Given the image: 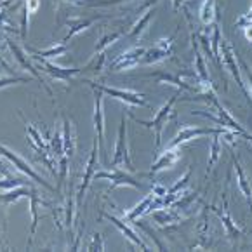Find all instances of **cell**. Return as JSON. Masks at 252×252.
Segmentation results:
<instances>
[{"label":"cell","mask_w":252,"mask_h":252,"mask_svg":"<svg viewBox=\"0 0 252 252\" xmlns=\"http://www.w3.org/2000/svg\"><path fill=\"white\" fill-rule=\"evenodd\" d=\"M179 96H181V91L178 89L174 96H172L171 99L167 101V103L163 104L158 111H157V115L153 117L152 120H141V119H136L134 115H130L136 124H139V126H143V127H148V129H153V132H155V148H160L163 127H165L167 122L174 117V104H176V101L179 99Z\"/></svg>","instance_id":"obj_1"},{"label":"cell","mask_w":252,"mask_h":252,"mask_svg":"<svg viewBox=\"0 0 252 252\" xmlns=\"http://www.w3.org/2000/svg\"><path fill=\"white\" fill-rule=\"evenodd\" d=\"M219 63H221V66L226 68L228 73H230L231 77H233V80L237 82V86L244 91V94L249 99V103H252V97L249 96L247 87H245V84H244L240 64H238V60H237V52H235L233 45H231L226 38H221V42H219Z\"/></svg>","instance_id":"obj_2"},{"label":"cell","mask_w":252,"mask_h":252,"mask_svg":"<svg viewBox=\"0 0 252 252\" xmlns=\"http://www.w3.org/2000/svg\"><path fill=\"white\" fill-rule=\"evenodd\" d=\"M111 167H120L129 172H134L132 162H130L129 153V139H127V122L126 117H122V122L119 127V136H117L115 150H113V158H111Z\"/></svg>","instance_id":"obj_3"},{"label":"cell","mask_w":252,"mask_h":252,"mask_svg":"<svg viewBox=\"0 0 252 252\" xmlns=\"http://www.w3.org/2000/svg\"><path fill=\"white\" fill-rule=\"evenodd\" d=\"M91 87L99 93L106 94V96L113 97L117 101H122L126 104H130V106H141V108H152L148 103L145 101V94L141 93H136V91H130V89H119V87H110V86H104V84H96V82H89Z\"/></svg>","instance_id":"obj_4"},{"label":"cell","mask_w":252,"mask_h":252,"mask_svg":"<svg viewBox=\"0 0 252 252\" xmlns=\"http://www.w3.org/2000/svg\"><path fill=\"white\" fill-rule=\"evenodd\" d=\"M0 155L4 157V158H7L9 162H11L12 165H14L19 172H23V174L28 176V178L33 179V181H37L38 185H42V186H44V188L51 189V191H54V189H56L54 186L49 185V183L45 181V179L42 178V176L38 174L37 171H33V167H32L30 163L26 162V160L23 158V157H19L18 153L12 152V150H11V148H7V146H5V145H0Z\"/></svg>","instance_id":"obj_5"},{"label":"cell","mask_w":252,"mask_h":252,"mask_svg":"<svg viewBox=\"0 0 252 252\" xmlns=\"http://www.w3.org/2000/svg\"><path fill=\"white\" fill-rule=\"evenodd\" d=\"M94 179H106V181H110L111 189L119 188V186H130L134 189H141L145 186L141 181H137L134 176H130L129 171L120 169V167H111V171H96Z\"/></svg>","instance_id":"obj_6"},{"label":"cell","mask_w":252,"mask_h":252,"mask_svg":"<svg viewBox=\"0 0 252 252\" xmlns=\"http://www.w3.org/2000/svg\"><path fill=\"white\" fill-rule=\"evenodd\" d=\"M176 35H178V30L167 38H160L153 47L146 49L145 56H143L141 64H155V63H162V61L169 60L174 52V40Z\"/></svg>","instance_id":"obj_7"},{"label":"cell","mask_w":252,"mask_h":252,"mask_svg":"<svg viewBox=\"0 0 252 252\" xmlns=\"http://www.w3.org/2000/svg\"><path fill=\"white\" fill-rule=\"evenodd\" d=\"M204 205L209 209V211H212L219 218L222 228H224V231H226L228 240L233 242V244H237V242L240 240L242 237H244V228L238 226V222L235 221L233 216L230 214L226 200H224V205H222V207H218V205H211V204H204Z\"/></svg>","instance_id":"obj_8"},{"label":"cell","mask_w":252,"mask_h":252,"mask_svg":"<svg viewBox=\"0 0 252 252\" xmlns=\"http://www.w3.org/2000/svg\"><path fill=\"white\" fill-rule=\"evenodd\" d=\"M224 127H191V126H181L174 137H172V141L169 143L167 146H171V148H181L185 143H189L193 139H198V137H204V136H212L216 132H221Z\"/></svg>","instance_id":"obj_9"},{"label":"cell","mask_w":252,"mask_h":252,"mask_svg":"<svg viewBox=\"0 0 252 252\" xmlns=\"http://www.w3.org/2000/svg\"><path fill=\"white\" fill-rule=\"evenodd\" d=\"M97 155H99V143H97V139L94 137L93 150H91L89 160H87V163H86V172H84V178H82V183H80V186H78L77 197H75V202H77V209L82 207V202H84V197H86V191L89 189L91 181H93L94 174H96V169H97Z\"/></svg>","instance_id":"obj_10"},{"label":"cell","mask_w":252,"mask_h":252,"mask_svg":"<svg viewBox=\"0 0 252 252\" xmlns=\"http://www.w3.org/2000/svg\"><path fill=\"white\" fill-rule=\"evenodd\" d=\"M146 49L141 45H136V47H130L127 51H124L120 56H117L115 60L110 63V71L117 73V71L130 70L134 66H139L143 61V56H145Z\"/></svg>","instance_id":"obj_11"},{"label":"cell","mask_w":252,"mask_h":252,"mask_svg":"<svg viewBox=\"0 0 252 252\" xmlns=\"http://www.w3.org/2000/svg\"><path fill=\"white\" fill-rule=\"evenodd\" d=\"M104 94L99 91L94 89V115H93V122H94V130H96V139L99 143V153L101 158L104 160L106 152H104Z\"/></svg>","instance_id":"obj_12"},{"label":"cell","mask_w":252,"mask_h":252,"mask_svg":"<svg viewBox=\"0 0 252 252\" xmlns=\"http://www.w3.org/2000/svg\"><path fill=\"white\" fill-rule=\"evenodd\" d=\"M162 200H163V197L157 195V193L152 189V191H150L148 195H146V197L136 205V207H132L130 211L124 212V218H126L129 222H136L141 216L150 214V212L155 211V209L162 207Z\"/></svg>","instance_id":"obj_13"},{"label":"cell","mask_w":252,"mask_h":252,"mask_svg":"<svg viewBox=\"0 0 252 252\" xmlns=\"http://www.w3.org/2000/svg\"><path fill=\"white\" fill-rule=\"evenodd\" d=\"M35 61L42 66V71H45L47 75H51L54 80H60V82H71V78L75 75H80L82 73V68H63V66H58L56 63H51L49 60L42 58V56H33Z\"/></svg>","instance_id":"obj_14"},{"label":"cell","mask_w":252,"mask_h":252,"mask_svg":"<svg viewBox=\"0 0 252 252\" xmlns=\"http://www.w3.org/2000/svg\"><path fill=\"white\" fill-rule=\"evenodd\" d=\"M7 45H9V49L12 51V54H14V60H16V63L19 64V66L23 68L25 71H30L32 75H33L35 78H37L38 82H40L42 86L45 87V91H47L49 94L52 96V91H51V87H47V84L44 82V78H42V75H40V70H37V68L32 64V61H30V56H28V52L25 51V49L21 47V45H18V44H14V42L11 40V38H7Z\"/></svg>","instance_id":"obj_15"},{"label":"cell","mask_w":252,"mask_h":252,"mask_svg":"<svg viewBox=\"0 0 252 252\" xmlns=\"http://www.w3.org/2000/svg\"><path fill=\"white\" fill-rule=\"evenodd\" d=\"M150 216L153 218V221L162 228H172V226H178L181 222L186 221V218L183 216V212L176 207H160L155 209V211L150 212Z\"/></svg>","instance_id":"obj_16"},{"label":"cell","mask_w":252,"mask_h":252,"mask_svg":"<svg viewBox=\"0 0 252 252\" xmlns=\"http://www.w3.org/2000/svg\"><path fill=\"white\" fill-rule=\"evenodd\" d=\"M179 157H181L179 148H171V146H167V148L158 155V158L152 163V167H150V172L146 176H148V178H153V176L158 174V172L174 167L176 162L179 160Z\"/></svg>","instance_id":"obj_17"},{"label":"cell","mask_w":252,"mask_h":252,"mask_svg":"<svg viewBox=\"0 0 252 252\" xmlns=\"http://www.w3.org/2000/svg\"><path fill=\"white\" fill-rule=\"evenodd\" d=\"M103 218L104 219H108V221L113 224V226H117L120 231H122V235L127 238V240L130 242V244L134 245V247H137V249H143V251H148V245L143 242V238L139 237V235L136 233V231L132 230V228H129L126 224V222L122 221V219H119L117 216H113V214H108V212H103Z\"/></svg>","instance_id":"obj_18"},{"label":"cell","mask_w":252,"mask_h":252,"mask_svg":"<svg viewBox=\"0 0 252 252\" xmlns=\"http://www.w3.org/2000/svg\"><path fill=\"white\" fill-rule=\"evenodd\" d=\"M231 162H233L235 174H237V185H238V189H240L242 195L245 197V200H247L249 207L252 209V186H251V181H249L247 172L244 171V167H242L240 160L237 158V155H235V153H231Z\"/></svg>","instance_id":"obj_19"},{"label":"cell","mask_w":252,"mask_h":252,"mask_svg":"<svg viewBox=\"0 0 252 252\" xmlns=\"http://www.w3.org/2000/svg\"><path fill=\"white\" fill-rule=\"evenodd\" d=\"M97 19H99V18H71V19H68L66 26L70 28V30H68L66 37H64L61 42H63V44H66V42L70 40L71 37H75V35L82 33V32L89 30L91 26H93L94 23L97 21Z\"/></svg>","instance_id":"obj_20"},{"label":"cell","mask_w":252,"mask_h":252,"mask_svg":"<svg viewBox=\"0 0 252 252\" xmlns=\"http://www.w3.org/2000/svg\"><path fill=\"white\" fill-rule=\"evenodd\" d=\"M198 18L204 26H214V23L219 19L218 2L216 0H204L198 7Z\"/></svg>","instance_id":"obj_21"},{"label":"cell","mask_w":252,"mask_h":252,"mask_svg":"<svg viewBox=\"0 0 252 252\" xmlns=\"http://www.w3.org/2000/svg\"><path fill=\"white\" fill-rule=\"evenodd\" d=\"M153 14H155V9H153V7H150L148 11H146L145 14L141 16V18L137 19V21L134 23L132 26H130V30L127 32V35H126V37H129L132 42L139 40V38H141V35L146 32V28H148V25H150V23H152Z\"/></svg>","instance_id":"obj_22"},{"label":"cell","mask_w":252,"mask_h":252,"mask_svg":"<svg viewBox=\"0 0 252 252\" xmlns=\"http://www.w3.org/2000/svg\"><path fill=\"white\" fill-rule=\"evenodd\" d=\"M33 186H18V188L7 189V193H0V202L2 204H14V202L21 200V198H28L30 197Z\"/></svg>","instance_id":"obj_23"},{"label":"cell","mask_w":252,"mask_h":252,"mask_svg":"<svg viewBox=\"0 0 252 252\" xmlns=\"http://www.w3.org/2000/svg\"><path fill=\"white\" fill-rule=\"evenodd\" d=\"M63 148H64V155L68 158H71L75 153V132L73 127H71L70 119L64 117V126H63Z\"/></svg>","instance_id":"obj_24"},{"label":"cell","mask_w":252,"mask_h":252,"mask_svg":"<svg viewBox=\"0 0 252 252\" xmlns=\"http://www.w3.org/2000/svg\"><path fill=\"white\" fill-rule=\"evenodd\" d=\"M224 130H230V129H222L221 132H216L212 134V139H211V155H209V160H207V174L211 172L212 165L219 160L221 157V150H222V139H221V134Z\"/></svg>","instance_id":"obj_25"},{"label":"cell","mask_w":252,"mask_h":252,"mask_svg":"<svg viewBox=\"0 0 252 252\" xmlns=\"http://www.w3.org/2000/svg\"><path fill=\"white\" fill-rule=\"evenodd\" d=\"M127 35V28L126 26H122L120 30H117V32H111V33H106V35H103V37L97 40V44H96V49H94V54H97V52H103L104 49L108 47V45H111V44H115V42H119L122 37H126Z\"/></svg>","instance_id":"obj_26"},{"label":"cell","mask_w":252,"mask_h":252,"mask_svg":"<svg viewBox=\"0 0 252 252\" xmlns=\"http://www.w3.org/2000/svg\"><path fill=\"white\" fill-rule=\"evenodd\" d=\"M66 51H68V45L63 44V42L54 44L52 47L44 49V51H38V49H28V52H32V54H35V56H44L45 60H47V58H56V56H63Z\"/></svg>","instance_id":"obj_27"},{"label":"cell","mask_w":252,"mask_h":252,"mask_svg":"<svg viewBox=\"0 0 252 252\" xmlns=\"http://www.w3.org/2000/svg\"><path fill=\"white\" fill-rule=\"evenodd\" d=\"M237 60H238V64H240V71H242V77H244L245 87H247V93H249V96L252 97V66L240 54H237Z\"/></svg>","instance_id":"obj_28"},{"label":"cell","mask_w":252,"mask_h":252,"mask_svg":"<svg viewBox=\"0 0 252 252\" xmlns=\"http://www.w3.org/2000/svg\"><path fill=\"white\" fill-rule=\"evenodd\" d=\"M104 60H106V54H104V51L101 52L99 56L94 54V58L89 61V64L82 68V73H87V71H94V73H97V71H101V68H103V64H104Z\"/></svg>","instance_id":"obj_29"},{"label":"cell","mask_w":252,"mask_h":252,"mask_svg":"<svg viewBox=\"0 0 252 252\" xmlns=\"http://www.w3.org/2000/svg\"><path fill=\"white\" fill-rule=\"evenodd\" d=\"M191 172H193V169H191V167H188L185 174H183L181 178L176 181V185L172 186V188L167 189V193H181V191H185L186 186H188V183H189V178H191Z\"/></svg>","instance_id":"obj_30"},{"label":"cell","mask_w":252,"mask_h":252,"mask_svg":"<svg viewBox=\"0 0 252 252\" xmlns=\"http://www.w3.org/2000/svg\"><path fill=\"white\" fill-rule=\"evenodd\" d=\"M18 186H26V181L23 178H16V176L9 174L5 179H0V189H12Z\"/></svg>","instance_id":"obj_31"},{"label":"cell","mask_w":252,"mask_h":252,"mask_svg":"<svg viewBox=\"0 0 252 252\" xmlns=\"http://www.w3.org/2000/svg\"><path fill=\"white\" fill-rule=\"evenodd\" d=\"M30 14H32V11H30V7L26 4H23V12H21V37L23 38H26V35H28V21H30Z\"/></svg>","instance_id":"obj_32"},{"label":"cell","mask_w":252,"mask_h":252,"mask_svg":"<svg viewBox=\"0 0 252 252\" xmlns=\"http://www.w3.org/2000/svg\"><path fill=\"white\" fill-rule=\"evenodd\" d=\"M26 82H30V80H28V78H19V77L0 78V89H4V87H9V86H14V84H26Z\"/></svg>","instance_id":"obj_33"},{"label":"cell","mask_w":252,"mask_h":252,"mask_svg":"<svg viewBox=\"0 0 252 252\" xmlns=\"http://www.w3.org/2000/svg\"><path fill=\"white\" fill-rule=\"evenodd\" d=\"M101 237H103V235H99V233L94 235L93 242L87 245V251H103L104 244H103V238H101Z\"/></svg>","instance_id":"obj_34"},{"label":"cell","mask_w":252,"mask_h":252,"mask_svg":"<svg viewBox=\"0 0 252 252\" xmlns=\"http://www.w3.org/2000/svg\"><path fill=\"white\" fill-rule=\"evenodd\" d=\"M235 26H238V28H245V26H252V7L249 9L247 14H244L242 18H238L237 21H235Z\"/></svg>","instance_id":"obj_35"},{"label":"cell","mask_w":252,"mask_h":252,"mask_svg":"<svg viewBox=\"0 0 252 252\" xmlns=\"http://www.w3.org/2000/svg\"><path fill=\"white\" fill-rule=\"evenodd\" d=\"M242 30H244L245 38L252 44V26H245V28H242Z\"/></svg>","instance_id":"obj_36"},{"label":"cell","mask_w":252,"mask_h":252,"mask_svg":"<svg viewBox=\"0 0 252 252\" xmlns=\"http://www.w3.org/2000/svg\"><path fill=\"white\" fill-rule=\"evenodd\" d=\"M64 2H70V4H77V5H89L87 0H64Z\"/></svg>","instance_id":"obj_37"},{"label":"cell","mask_w":252,"mask_h":252,"mask_svg":"<svg viewBox=\"0 0 252 252\" xmlns=\"http://www.w3.org/2000/svg\"><path fill=\"white\" fill-rule=\"evenodd\" d=\"M157 2H158V0H145V4H143V7L141 9H145V7H153V5L157 4Z\"/></svg>","instance_id":"obj_38"},{"label":"cell","mask_w":252,"mask_h":252,"mask_svg":"<svg viewBox=\"0 0 252 252\" xmlns=\"http://www.w3.org/2000/svg\"><path fill=\"white\" fill-rule=\"evenodd\" d=\"M181 5H183V0H172V7H174V11L181 9Z\"/></svg>","instance_id":"obj_39"},{"label":"cell","mask_w":252,"mask_h":252,"mask_svg":"<svg viewBox=\"0 0 252 252\" xmlns=\"http://www.w3.org/2000/svg\"><path fill=\"white\" fill-rule=\"evenodd\" d=\"M0 64H2V66H4L7 71H12V70H11V66H9V64L5 63V61H4V58H2V56H0Z\"/></svg>","instance_id":"obj_40"},{"label":"cell","mask_w":252,"mask_h":252,"mask_svg":"<svg viewBox=\"0 0 252 252\" xmlns=\"http://www.w3.org/2000/svg\"><path fill=\"white\" fill-rule=\"evenodd\" d=\"M183 2H185V0H183Z\"/></svg>","instance_id":"obj_41"}]
</instances>
